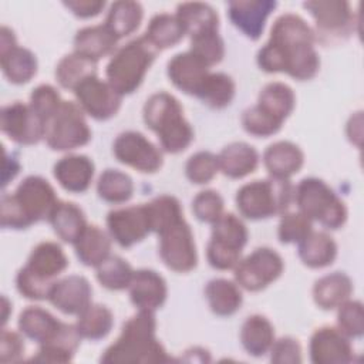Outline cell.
<instances>
[{"label": "cell", "mask_w": 364, "mask_h": 364, "mask_svg": "<svg viewBox=\"0 0 364 364\" xmlns=\"http://www.w3.org/2000/svg\"><path fill=\"white\" fill-rule=\"evenodd\" d=\"M263 164L272 178L290 179L304 164L303 151L290 141H277L263 154Z\"/></svg>", "instance_id": "24"}, {"label": "cell", "mask_w": 364, "mask_h": 364, "mask_svg": "<svg viewBox=\"0 0 364 364\" xmlns=\"http://www.w3.org/2000/svg\"><path fill=\"white\" fill-rule=\"evenodd\" d=\"M20 171V164L16 158L4 156V172H3V186H6Z\"/></svg>", "instance_id": "59"}, {"label": "cell", "mask_w": 364, "mask_h": 364, "mask_svg": "<svg viewBox=\"0 0 364 364\" xmlns=\"http://www.w3.org/2000/svg\"><path fill=\"white\" fill-rule=\"evenodd\" d=\"M219 172L218 155L209 151H199L193 154L185 164L186 178L196 185L210 182Z\"/></svg>", "instance_id": "47"}, {"label": "cell", "mask_w": 364, "mask_h": 364, "mask_svg": "<svg viewBox=\"0 0 364 364\" xmlns=\"http://www.w3.org/2000/svg\"><path fill=\"white\" fill-rule=\"evenodd\" d=\"M158 50L145 36L128 41L117 48L105 68L107 81L119 94H132L144 81Z\"/></svg>", "instance_id": "4"}, {"label": "cell", "mask_w": 364, "mask_h": 364, "mask_svg": "<svg viewBox=\"0 0 364 364\" xmlns=\"http://www.w3.org/2000/svg\"><path fill=\"white\" fill-rule=\"evenodd\" d=\"M74 94L84 114L97 121L112 118L119 111L122 101V95H119L108 81L98 78V75L84 80L74 90Z\"/></svg>", "instance_id": "15"}, {"label": "cell", "mask_w": 364, "mask_h": 364, "mask_svg": "<svg viewBox=\"0 0 364 364\" xmlns=\"http://www.w3.org/2000/svg\"><path fill=\"white\" fill-rule=\"evenodd\" d=\"M13 195L31 225L40 220H48L60 202L48 181L37 175L24 178Z\"/></svg>", "instance_id": "16"}, {"label": "cell", "mask_w": 364, "mask_h": 364, "mask_svg": "<svg viewBox=\"0 0 364 364\" xmlns=\"http://www.w3.org/2000/svg\"><path fill=\"white\" fill-rule=\"evenodd\" d=\"M112 152L121 164L142 173L159 171L164 162L162 151L136 131L121 132L114 141Z\"/></svg>", "instance_id": "12"}, {"label": "cell", "mask_w": 364, "mask_h": 364, "mask_svg": "<svg viewBox=\"0 0 364 364\" xmlns=\"http://www.w3.org/2000/svg\"><path fill=\"white\" fill-rule=\"evenodd\" d=\"M311 228V220L300 210L284 212L279 223L277 236L282 243H300L313 230Z\"/></svg>", "instance_id": "48"}, {"label": "cell", "mask_w": 364, "mask_h": 364, "mask_svg": "<svg viewBox=\"0 0 364 364\" xmlns=\"http://www.w3.org/2000/svg\"><path fill=\"white\" fill-rule=\"evenodd\" d=\"M107 228L109 236L121 247L139 243L152 232L146 203L111 210L107 215Z\"/></svg>", "instance_id": "14"}, {"label": "cell", "mask_w": 364, "mask_h": 364, "mask_svg": "<svg viewBox=\"0 0 364 364\" xmlns=\"http://www.w3.org/2000/svg\"><path fill=\"white\" fill-rule=\"evenodd\" d=\"M242 125L247 134L259 138H266L276 134L283 124L267 115L257 105H253L243 111Z\"/></svg>", "instance_id": "50"}, {"label": "cell", "mask_w": 364, "mask_h": 364, "mask_svg": "<svg viewBox=\"0 0 364 364\" xmlns=\"http://www.w3.org/2000/svg\"><path fill=\"white\" fill-rule=\"evenodd\" d=\"M158 236L159 256L166 267L178 273H188L196 267V245L193 233L185 219L166 228Z\"/></svg>", "instance_id": "11"}, {"label": "cell", "mask_w": 364, "mask_h": 364, "mask_svg": "<svg viewBox=\"0 0 364 364\" xmlns=\"http://www.w3.org/2000/svg\"><path fill=\"white\" fill-rule=\"evenodd\" d=\"M118 38L105 24L88 26L77 31L74 37V51L98 63V60L114 54Z\"/></svg>", "instance_id": "27"}, {"label": "cell", "mask_w": 364, "mask_h": 364, "mask_svg": "<svg viewBox=\"0 0 364 364\" xmlns=\"http://www.w3.org/2000/svg\"><path fill=\"white\" fill-rule=\"evenodd\" d=\"M353 293L351 279L341 272L320 277L313 287V299L323 310H333L350 299Z\"/></svg>", "instance_id": "29"}, {"label": "cell", "mask_w": 364, "mask_h": 364, "mask_svg": "<svg viewBox=\"0 0 364 364\" xmlns=\"http://www.w3.org/2000/svg\"><path fill=\"white\" fill-rule=\"evenodd\" d=\"M63 100L58 91L50 84H41L36 87L30 94V107L34 112L48 122L61 107Z\"/></svg>", "instance_id": "51"}, {"label": "cell", "mask_w": 364, "mask_h": 364, "mask_svg": "<svg viewBox=\"0 0 364 364\" xmlns=\"http://www.w3.org/2000/svg\"><path fill=\"white\" fill-rule=\"evenodd\" d=\"M129 299L138 310L155 311L166 300L168 289L164 277L151 269L135 270L128 286Z\"/></svg>", "instance_id": "22"}, {"label": "cell", "mask_w": 364, "mask_h": 364, "mask_svg": "<svg viewBox=\"0 0 364 364\" xmlns=\"http://www.w3.org/2000/svg\"><path fill=\"white\" fill-rule=\"evenodd\" d=\"M235 82L225 73H210L196 95L205 105L213 109L228 107L235 97Z\"/></svg>", "instance_id": "42"}, {"label": "cell", "mask_w": 364, "mask_h": 364, "mask_svg": "<svg viewBox=\"0 0 364 364\" xmlns=\"http://www.w3.org/2000/svg\"><path fill=\"white\" fill-rule=\"evenodd\" d=\"M98 196L109 203H124L134 193V182L129 175L118 169H105L97 182Z\"/></svg>", "instance_id": "43"}, {"label": "cell", "mask_w": 364, "mask_h": 364, "mask_svg": "<svg viewBox=\"0 0 364 364\" xmlns=\"http://www.w3.org/2000/svg\"><path fill=\"white\" fill-rule=\"evenodd\" d=\"M192 212L198 220L213 223L223 213V199L213 189L200 191L192 200Z\"/></svg>", "instance_id": "52"}, {"label": "cell", "mask_w": 364, "mask_h": 364, "mask_svg": "<svg viewBox=\"0 0 364 364\" xmlns=\"http://www.w3.org/2000/svg\"><path fill=\"white\" fill-rule=\"evenodd\" d=\"M353 355L350 338L338 327H320L310 338V358L314 364H344Z\"/></svg>", "instance_id": "18"}, {"label": "cell", "mask_w": 364, "mask_h": 364, "mask_svg": "<svg viewBox=\"0 0 364 364\" xmlns=\"http://www.w3.org/2000/svg\"><path fill=\"white\" fill-rule=\"evenodd\" d=\"M74 16L80 18H90L102 11L105 1L101 0H70L63 3Z\"/></svg>", "instance_id": "57"}, {"label": "cell", "mask_w": 364, "mask_h": 364, "mask_svg": "<svg viewBox=\"0 0 364 364\" xmlns=\"http://www.w3.org/2000/svg\"><path fill=\"white\" fill-rule=\"evenodd\" d=\"M299 210L311 222L316 220L326 229H338L346 223L347 208L337 193L318 178H304L294 189Z\"/></svg>", "instance_id": "6"}, {"label": "cell", "mask_w": 364, "mask_h": 364, "mask_svg": "<svg viewBox=\"0 0 364 364\" xmlns=\"http://www.w3.org/2000/svg\"><path fill=\"white\" fill-rule=\"evenodd\" d=\"M316 33L297 14L276 18L269 41L257 53V65L266 73H286L299 81L311 80L320 68L314 48Z\"/></svg>", "instance_id": "1"}, {"label": "cell", "mask_w": 364, "mask_h": 364, "mask_svg": "<svg viewBox=\"0 0 364 364\" xmlns=\"http://www.w3.org/2000/svg\"><path fill=\"white\" fill-rule=\"evenodd\" d=\"M176 18L179 20L185 34L191 37L218 31L219 28V17L218 13L206 3H181L176 7Z\"/></svg>", "instance_id": "31"}, {"label": "cell", "mask_w": 364, "mask_h": 364, "mask_svg": "<svg viewBox=\"0 0 364 364\" xmlns=\"http://www.w3.org/2000/svg\"><path fill=\"white\" fill-rule=\"evenodd\" d=\"M97 280L108 290L128 289L134 270L131 264L119 256H108L97 267Z\"/></svg>", "instance_id": "45"}, {"label": "cell", "mask_w": 364, "mask_h": 364, "mask_svg": "<svg viewBox=\"0 0 364 364\" xmlns=\"http://www.w3.org/2000/svg\"><path fill=\"white\" fill-rule=\"evenodd\" d=\"M247 237V229L239 216L222 213L212 223V236L206 247L209 264L218 270L233 269L240 260Z\"/></svg>", "instance_id": "7"}, {"label": "cell", "mask_w": 364, "mask_h": 364, "mask_svg": "<svg viewBox=\"0 0 364 364\" xmlns=\"http://www.w3.org/2000/svg\"><path fill=\"white\" fill-rule=\"evenodd\" d=\"M299 245V257L307 267L330 266L337 256V245L326 232H310Z\"/></svg>", "instance_id": "32"}, {"label": "cell", "mask_w": 364, "mask_h": 364, "mask_svg": "<svg viewBox=\"0 0 364 364\" xmlns=\"http://www.w3.org/2000/svg\"><path fill=\"white\" fill-rule=\"evenodd\" d=\"M205 297L210 310L216 316H232L235 314L243 301L242 291L237 283L228 279H212L205 287Z\"/></svg>", "instance_id": "36"}, {"label": "cell", "mask_w": 364, "mask_h": 364, "mask_svg": "<svg viewBox=\"0 0 364 364\" xmlns=\"http://www.w3.org/2000/svg\"><path fill=\"white\" fill-rule=\"evenodd\" d=\"M80 340L81 336L78 334L77 327L65 323L61 334L51 343L40 346L37 354L33 355L31 360L41 363H68L75 355Z\"/></svg>", "instance_id": "39"}, {"label": "cell", "mask_w": 364, "mask_h": 364, "mask_svg": "<svg viewBox=\"0 0 364 364\" xmlns=\"http://www.w3.org/2000/svg\"><path fill=\"white\" fill-rule=\"evenodd\" d=\"M208 67L193 53L185 51L168 61V77L171 82L189 95H198L205 80L210 74Z\"/></svg>", "instance_id": "20"}, {"label": "cell", "mask_w": 364, "mask_h": 364, "mask_svg": "<svg viewBox=\"0 0 364 364\" xmlns=\"http://www.w3.org/2000/svg\"><path fill=\"white\" fill-rule=\"evenodd\" d=\"M68 266L63 247L55 242H41L30 253L26 269L40 279L54 283L55 277Z\"/></svg>", "instance_id": "26"}, {"label": "cell", "mask_w": 364, "mask_h": 364, "mask_svg": "<svg viewBox=\"0 0 364 364\" xmlns=\"http://www.w3.org/2000/svg\"><path fill=\"white\" fill-rule=\"evenodd\" d=\"M92 75H97V61L75 51L64 55L55 67V78L58 84L71 91Z\"/></svg>", "instance_id": "38"}, {"label": "cell", "mask_w": 364, "mask_h": 364, "mask_svg": "<svg viewBox=\"0 0 364 364\" xmlns=\"http://www.w3.org/2000/svg\"><path fill=\"white\" fill-rule=\"evenodd\" d=\"M293 199L294 189L290 181L270 176L245 183L236 193V206L246 219L260 220L283 215Z\"/></svg>", "instance_id": "5"}, {"label": "cell", "mask_w": 364, "mask_h": 364, "mask_svg": "<svg viewBox=\"0 0 364 364\" xmlns=\"http://www.w3.org/2000/svg\"><path fill=\"white\" fill-rule=\"evenodd\" d=\"M74 249L82 264L97 267L109 256L111 239L100 226L87 225L81 236L75 240Z\"/></svg>", "instance_id": "30"}, {"label": "cell", "mask_w": 364, "mask_h": 364, "mask_svg": "<svg viewBox=\"0 0 364 364\" xmlns=\"http://www.w3.org/2000/svg\"><path fill=\"white\" fill-rule=\"evenodd\" d=\"M65 323L57 320L50 311L41 307H27L20 313L18 328L27 338L38 346L51 343L64 330Z\"/></svg>", "instance_id": "25"}, {"label": "cell", "mask_w": 364, "mask_h": 364, "mask_svg": "<svg viewBox=\"0 0 364 364\" xmlns=\"http://www.w3.org/2000/svg\"><path fill=\"white\" fill-rule=\"evenodd\" d=\"M54 178L68 192H85L94 176V162L85 155H67L54 165Z\"/></svg>", "instance_id": "23"}, {"label": "cell", "mask_w": 364, "mask_h": 364, "mask_svg": "<svg viewBox=\"0 0 364 364\" xmlns=\"http://www.w3.org/2000/svg\"><path fill=\"white\" fill-rule=\"evenodd\" d=\"M144 36L158 51H161L176 46L183 38L185 31L175 14L159 13L149 20Z\"/></svg>", "instance_id": "40"}, {"label": "cell", "mask_w": 364, "mask_h": 364, "mask_svg": "<svg viewBox=\"0 0 364 364\" xmlns=\"http://www.w3.org/2000/svg\"><path fill=\"white\" fill-rule=\"evenodd\" d=\"M24 353V340L21 336L11 330H1L0 336V361L13 363L18 361Z\"/></svg>", "instance_id": "56"}, {"label": "cell", "mask_w": 364, "mask_h": 364, "mask_svg": "<svg viewBox=\"0 0 364 364\" xmlns=\"http://www.w3.org/2000/svg\"><path fill=\"white\" fill-rule=\"evenodd\" d=\"M337 311V326L348 338H358L364 333L363 304L357 300H346Z\"/></svg>", "instance_id": "49"}, {"label": "cell", "mask_w": 364, "mask_h": 364, "mask_svg": "<svg viewBox=\"0 0 364 364\" xmlns=\"http://www.w3.org/2000/svg\"><path fill=\"white\" fill-rule=\"evenodd\" d=\"M219 171L228 178L240 179L256 171L259 165L257 151L246 142H232L218 155Z\"/></svg>", "instance_id": "28"}, {"label": "cell", "mask_w": 364, "mask_h": 364, "mask_svg": "<svg viewBox=\"0 0 364 364\" xmlns=\"http://www.w3.org/2000/svg\"><path fill=\"white\" fill-rule=\"evenodd\" d=\"M0 127L3 134L16 144L34 145L46 136L47 122L34 112L30 104L16 101L1 108Z\"/></svg>", "instance_id": "13"}, {"label": "cell", "mask_w": 364, "mask_h": 364, "mask_svg": "<svg viewBox=\"0 0 364 364\" xmlns=\"http://www.w3.org/2000/svg\"><path fill=\"white\" fill-rule=\"evenodd\" d=\"M92 289L84 276L70 274L53 284L48 300L64 314L78 316L91 304Z\"/></svg>", "instance_id": "19"}, {"label": "cell", "mask_w": 364, "mask_h": 364, "mask_svg": "<svg viewBox=\"0 0 364 364\" xmlns=\"http://www.w3.org/2000/svg\"><path fill=\"white\" fill-rule=\"evenodd\" d=\"M269 351L272 363L276 364H297L301 361V347L293 337L274 340Z\"/></svg>", "instance_id": "55"}, {"label": "cell", "mask_w": 364, "mask_h": 364, "mask_svg": "<svg viewBox=\"0 0 364 364\" xmlns=\"http://www.w3.org/2000/svg\"><path fill=\"white\" fill-rule=\"evenodd\" d=\"M145 125L154 131L161 148L169 154L185 151L193 141V129L183 117V108L169 92L152 94L142 111Z\"/></svg>", "instance_id": "3"}, {"label": "cell", "mask_w": 364, "mask_h": 364, "mask_svg": "<svg viewBox=\"0 0 364 364\" xmlns=\"http://www.w3.org/2000/svg\"><path fill=\"white\" fill-rule=\"evenodd\" d=\"M51 223L57 236L65 242L74 245L87 228V220L82 209L73 202L60 200L50 215Z\"/></svg>", "instance_id": "33"}, {"label": "cell", "mask_w": 364, "mask_h": 364, "mask_svg": "<svg viewBox=\"0 0 364 364\" xmlns=\"http://www.w3.org/2000/svg\"><path fill=\"white\" fill-rule=\"evenodd\" d=\"M144 16L142 6L138 1L132 0H121L111 4L107 18L105 27L119 40L132 34L141 24Z\"/></svg>", "instance_id": "37"}, {"label": "cell", "mask_w": 364, "mask_h": 364, "mask_svg": "<svg viewBox=\"0 0 364 364\" xmlns=\"http://www.w3.org/2000/svg\"><path fill=\"white\" fill-rule=\"evenodd\" d=\"M0 223L6 229H27L31 226V222L17 203L13 193H4L1 196V209H0Z\"/></svg>", "instance_id": "54"}, {"label": "cell", "mask_w": 364, "mask_h": 364, "mask_svg": "<svg viewBox=\"0 0 364 364\" xmlns=\"http://www.w3.org/2000/svg\"><path fill=\"white\" fill-rule=\"evenodd\" d=\"M316 20L317 38L321 43H336L346 40L354 26V16L348 1L314 0L303 3Z\"/></svg>", "instance_id": "10"}, {"label": "cell", "mask_w": 364, "mask_h": 364, "mask_svg": "<svg viewBox=\"0 0 364 364\" xmlns=\"http://www.w3.org/2000/svg\"><path fill=\"white\" fill-rule=\"evenodd\" d=\"M191 53L200 58L208 67L222 61L225 55V43L219 31H209L191 37Z\"/></svg>", "instance_id": "46"}, {"label": "cell", "mask_w": 364, "mask_h": 364, "mask_svg": "<svg viewBox=\"0 0 364 364\" xmlns=\"http://www.w3.org/2000/svg\"><path fill=\"white\" fill-rule=\"evenodd\" d=\"M361 135H363V115L357 112L347 122V136L357 146H361Z\"/></svg>", "instance_id": "58"}, {"label": "cell", "mask_w": 364, "mask_h": 364, "mask_svg": "<svg viewBox=\"0 0 364 364\" xmlns=\"http://www.w3.org/2000/svg\"><path fill=\"white\" fill-rule=\"evenodd\" d=\"M44 138L54 151H71L87 145L91 139V129L81 107L73 101H63L58 111L47 122Z\"/></svg>", "instance_id": "8"}, {"label": "cell", "mask_w": 364, "mask_h": 364, "mask_svg": "<svg viewBox=\"0 0 364 364\" xmlns=\"http://www.w3.org/2000/svg\"><path fill=\"white\" fill-rule=\"evenodd\" d=\"M112 326V311L107 306L92 303L81 314H78V320L75 323L81 338H88L92 341L104 338L111 331Z\"/></svg>", "instance_id": "41"}, {"label": "cell", "mask_w": 364, "mask_h": 364, "mask_svg": "<svg viewBox=\"0 0 364 364\" xmlns=\"http://www.w3.org/2000/svg\"><path fill=\"white\" fill-rule=\"evenodd\" d=\"M151 229L155 233H161L166 228L183 219L179 200L171 195H159L146 203Z\"/></svg>", "instance_id": "44"}, {"label": "cell", "mask_w": 364, "mask_h": 364, "mask_svg": "<svg viewBox=\"0 0 364 364\" xmlns=\"http://www.w3.org/2000/svg\"><path fill=\"white\" fill-rule=\"evenodd\" d=\"M283 267V259L276 250L259 247L235 266V280L245 290L260 291L280 277Z\"/></svg>", "instance_id": "9"}, {"label": "cell", "mask_w": 364, "mask_h": 364, "mask_svg": "<svg viewBox=\"0 0 364 364\" xmlns=\"http://www.w3.org/2000/svg\"><path fill=\"white\" fill-rule=\"evenodd\" d=\"M156 320L154 311L138 310L128 318L119 337L101 355L102 363H166L171 357L155 336Z\"/></svg>", "instance_id": "2"}, {"label": "cell", "mask_w": 364, "mask_h": 364, "mask_svg": "<svg viewBox=\"0 0 364 364\" xmlns=\"http://www.w3.org/2000/svg\"><path fill=\"white\" fill-rule=\"evenodd\" d=\"M274 341L272 323L260 314L249 316L240 328V343L247 354L253 357L264 355Z\"/></svg>", "instance_id": "35"}, {"label": "cell", "mask_w": 364, "mask_h": 364, "mask_svg": "<svg viewBox=\"0 0 364 364\" xmlns=\"http://www.w3.org/2000/svg\"><path fill=\"white\" fill-rule=\"evenodd\" d=\"M277 3L272 0H239L228 4L229 18L250 40H257Z\"/></svg>", "instance_id": "21"}, {"label": "cell", "mask_w": 364, "mask_h": 364, "mask_svg": "<svg viewBox=\"0 0 364 364\" xmlns=\"http://www.w3.org/2000/svg\"><path fill=\"white\" fill-rule=\"evenodd\" d=\"M55 283V282H54ZM54 283L46 282L38 276L33 274L26 267H21L16 276V287L18 293L30 300H44L48 299L50 290Z\"/></svg>", "instance_id": "53"}, {"label": "cell", "mask_w": 364, "mask_h": 364, "mask_svg": "<svg viewBox=\"0 0 364 364\" xmlns=\"http://www.w3.org/2000/svg\"><path fill=\"white\" fill-rule=\"evenodd\" d=\"M0 65L4 77L13 84H26L37 73L36 55L20 47L13 30L6 26L0 30Z\"/></svg>", "instance_id": "17"}, {"label": "cell", "mask_w": 364, "mask_h": 364, "mask_svg": "<svg viewBox=\"0 0 364 364\" xmlns=\"http://www.w3.org/2000/svg\"><path fill=\"white\" fill-rule=\"evenodd\" d=\"M256 105L267 115L283 124L294 109L296 97L287 84L274 81L262 88Z\"/></svg>", "instance_id": "34"}, {"label": "cell", "mask_w": 364, "mask_h": 364, "mask_svg": "<svg viewBox=\"0 0 364 364\" xmlns=\"http://www.w3.org/2000/svg\"><path fill=\"white\" fill-rule=\"evenodd\" d=\"M10 301L7 300V297L6 296H3L1 297V307H3V316H1V320H3V326L6 324V321H7V318H9V310H10Z\"/></svg>", "instance_id": "60"}]
</instances>
